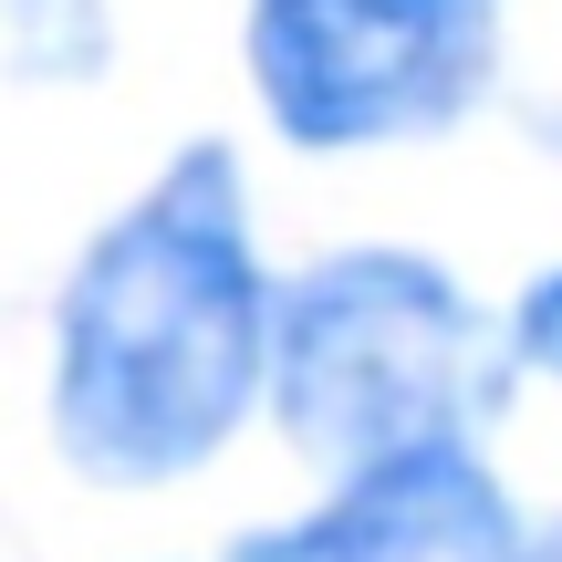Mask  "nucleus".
<instances>
[{"label":"nucleus","mask_w":562,"mask_h":562,"mask_svg":"<svg viewBox=\"0 0 562 562\" xmlns=\"http://www.w3.org/2000/svg\"><path fill=\"white\" fill-rule=\"evenodd\" d=\"M261 364L271 281L250 250V188L240 157L199 136L83 240L53 302V448L94 490H167L240 438Z\"/></svg>","instance_id":"f257e3e1"},{"label":"nucleus","mask_w":562,"mask_h":562,"mask_svg":"<svg viewBox=\"0 0 562 562\" xmlns=\"http://www.w3.org/2000/svg\"><path fill=\"white\" fill-rule=\"evenodd\" d=\"M531 531L480 448H406L344 469L334 501L281 531H250L229 562H521Z\"/></svg>","instance_id":"20e7f679"},{"label":"nucleus","mask_w":562,"mask_h":562,"mask_svg":"<svg viewBox=\"0 0 562 562\" xmlns=\"http://www.w3.org/2000/svg\"><path fill=\"white\" fill-rule=\"evenodd\" d=\"M115 53L104 0H0V63L21 83H94Z\"/></svg>","instance_id":"39448f33"},{"label":"nucleus","mask_w":562,"mask_h":562,"mask_svg":"<svg viewBox=\"0 0 562 562\" xmlns=\"http://www.w3.org/2000/svg\"><path fill=\"white\" fill-rule=\"evenodd\" d=\"M261 396L302 459L375 469L406 448H469L510 396V355L417 250H334L271 292V364Z\"/></svg>","instance_id":"f03ea898"},{"label":"nucleus","mask_w":562,"mask_h":562,"mask_svg":"<svg viewBox=\"0 0 562 562\" xmlns=\"http://www.w3.org/2000/svg\"><path fill=\"white\" fill-rule=\"evenodd\" d=\"M501 74V0H250V83L313 157L459 125Z\"/></svg>","instance_id":"7ed1b4c3"},{"label":"nucleus","mask_w":562,"mask_h":562,"mask_svg":"<svg viewBox=\"0 0 562 562\" xmlns=\"http://www.w3.org/2000/svg\"><path fill=\"white\" fill-rule=\"evenodd\" d=\"M510 344H521L531 375H552V385H562V271L521 292V313H510Z\"/></svg>","instance_id":"423d86ee"},{"label":"nucleus","mask_w":562,"mask_h":562,"mask_svg":"<svg viewBox=\"0 0 562 562\" xmlns=\"http://www.w3.org/2000/svg\"><path fill=\"white\" fill-rule=\"evenodd\" d=\"M521 562H562V542H531V552H521Z\"/></svg>","instance_id":"0eeeda50"}]
</instances>
